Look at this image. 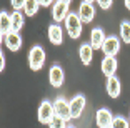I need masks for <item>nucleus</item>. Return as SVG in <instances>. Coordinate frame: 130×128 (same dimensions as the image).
Listing matches in <instances>:
<instances>
[{
    "label": "nucleus",
    "mask_w": 130,
    "mask_h": 128,
    "mask_svg": "<svg viewBox=\"0 0 130 128\" xmlns=\"http://www.w3.org/2000/svg\"><path fill=\"white\" fill-rule=\"evenodd\" d=\"M62 2H69V4H70V2H72V0H62Z\"/></svg>",
    "instance_id": "c85d7f7f"
},
{
    "label": "nucleus",
    "mask_w": 130,
    "mask_h": 128,
    "mask_svg": "<svg viewBox=\"0 0 130 128\" xmlns=\"http://www.w3.org/2000/svg\"><path fill=\"white\" fill-rule=\"evenodd\" d=\"M84 2H88V4H93V2H97V0H84Z\"/></svg>",
    "instance_id": "cd10ccee"
},
{
    "label": "nucleus",
    "mask_w": 130,
    "mask_h": 128,
    "mask_svg": "<svg viewBox=\"0 0 130 128\" xmlns=\"http://www.w3.org/2000/svg\"><path fill=\"white\" fill-rule=\"evenodd\" d=\"M78 57H80V62L84 65H90L93 58V47L90 43H82L78 48Z\"/></svg>",
    "instance_id": "f3484780"
},
{
    "label": "nucleus",
    "mask_w": 130,
    "mask_h": 128,
    "mask_svg": "<svg viewBox=\"0 0 130 128\" xmlns=\"http://www.w3.org/2000/svg\"><path fill=\"white\" fill-rule=\"evenodd\" d=\"M0 60H2V65H0V70L4 72V70H5V55H4V53H0Z\"/></svg>",
    "instance_id": "a878e982"
},
{
    "label": "nucleus",
    "mask_w": 130,
    "mask_h": 128,
    "mask_svg": "<svg viewBox=\"0 0 130 128\" xmlns=\"http://www.w3.org/2000/svg\"><path fill=\"white\" fill-rule=\"evenodd\" d=\"M120 40L123 42V43H130V22L128 20H123L122 23H120Z\"/></svg>",
    "instance_id": "aec40b11"
},
{
    "label": "nucleus",
    "mask_w": 130,
    "mask_h": 128,
    "mask_svg": "<svg viewBox=\"0 0 130 128\" xmlns=\"http://www.w3.org/2000/svg\"><path fill=\"white\" fill-rule=\"evenodd\" d=\"M107 128H112V125H110V126H107Z\"/></svg>",
    "instance_id": "7c9ffc66"
},
{
    "label": "nucleus",
    "mask_w": 130,
    "mask_h": 128,
    "mask_svg": "<svg viewBox=\"0 0 130 128\" xmlns=\"http://www.w3.org/2000/svg\"><path fill=\"white\" fill-rule=\"evenodd\" d=\"M65 28H67V32H69L70 38H78L82 35V20L80 17H78V13H73V12H70L69 17L65 19Z\"/></svg>",
    "instance_id": "f03ea898"
},
{
    "label": "nucleus",
    "mask_w": 130,
    "mask_h": 128,
    "mask_svg": "<svg viewBox=\"0 0 130 128\" xmlns=\"http://www.w3.org/2000/svg\"><path fill=\"white\" fill-rule=\"evenodd\" d=\"M105 88H107V93H108V97H110V98H119L120 97V90H122V87H120V80L117 78L115 75L107 77Z\"/></svg>",
    "instance_id": "9b49d317"
},
{
    "label": "nucleus",
    "mask_w": 130,
    "mask_h": 128,
    "mask_svg": "<svg viewBox=\"0 0 130 128\" xmlns=\"http://www.w3.org/2000/svg\"><path fill=\"white\" fill-rule=\"evenodd\" d=\"M85 103H87V100H85L84 95H75V97L70 100V115H72V118H80L82 112L85 110Z\"/></svg>",
    "instance_id": "6e6552de"
},
{
    "label": "nucleus",
    "mask_w": 130,
    "mask_h": 128,
    "mask_svg": "<svg viewBox=\"0 0 130 128\" xmlns=\"http://www.w3.org/2000/svg\"><path fill=\"white\" fill-rule=\"evenodd\" d=\"M4 42H5V45H7V48H10L12 52H17L22 47V37L19 35V32H10L4 38Z\"/></svg>",
    "instance_id": "dca6fc26"
},
{
    "label": "nucleus",
    "mask_w": 130,
    "mask_h": 128,
    "mask_svg": "<svg viewBox=\"0 0 130 128\" xmlns=\"http://www.w3.org/2000/svg\"><path fill=\"white\" fill-rule=\"evenodd\" d=\"M125 7H127V8L130 10V0H125Z\"/></svg>",
    "instance_id": "bb28decb"
},
{
    "label": "nucleus",
    "mask_w": 130,
    "mask_h": 128,
    "mask_svg": "<svg viewBox=\"0 0 130 128\" xmlns=\"http://www.w3.org/2000/svg\"><path fill=\"white\" fill-rule=\"evenodd\" d=\"M48 126H50V128H67L69 125H67V121H65L63 118H60V117H57V115H55L54 120L50 121Z\"/></svg>",
    "instance_id": "4be33fe9"
},
{
    "label": "nucleus",
    "mask_w": 130,
    "mask_h": 128,
    "mask_svg": "<svg viewBox=\"0 0 130 128\" xmlns=\"http://www.w3.org/2000/svg\"><path fill=\"white\" fill-rule=\"evenodd\" d=\"M10 32H12V17H10V13L2 10V13H0V35H2V40Z\"/></svg>",
    "instance_id": "2eb2a0df"
},
{
    "label": "nucleus",
    "mask_w": 130,
    "mask_h": 128,
    "mask_svg": "<svg viewBox=\"0 0 130 128\" xmlns=\"http://www.w3.org/2000/svg\"><path fill=\"white\" fill-rule=\"evenodd\" d=\"M105 38H107L105 32H103L100 27H95V28L90 32V45L93 47V50L102 48V45H103V42H105Z\"/></svg>",
    "instance_id": "ddd939ff"
},
{
    "label": "nucleus",
    "mask_w": 130,
    "mask_h": 128,
    "mask_svg": "<svg viewBox=\"0 0 130 128\" xmlns=\"http://www.w3.org/2000/svg\"><path fill=\"white\" fill-rule=\"evenodd\" d=\"M117 67H119V63H117V58H115V57H105L102 60L100 70H102V73L105 77H112L117 72Z\"/></svg>",
    "instance_id": "4468645a"
},
{
    "label": "nucleus",
    "mask_w": 130,
    "mask_h": 128,
    "mask_svg": "<svg viewBox=\"0 0 130 128\" xmlns=\"http://www.w3.org/2000/svg\"><path fill=\"white\" fill-rule=\"evenodd\" d=\"M43 63H45V50L40 45L32 47L30 52H28V65H30V68L34 72H38V70H42Z\"/></svg>",
    "instance_id": "f257e3e1"
},
{
    "label": "nucleus",
    "mask_w": 130,
    "mask_h": 128,
    "mask_svg": "<svg viewBox=\"0 0 130 128\" xmlns=\"http://www.w3.org/2000/svg\"><path fill=\"white\" fill-rule=\"evenodd\" d=\"M12 17V32H20L23 27V22H25V17L20 10H15L13 13H10Z\"/></svg>",
    "instance_id": "a211bd4d"
},
{
    "label": "nucleus",
    "mask_w": 130,
    "mask_h": 128,
    "mask_svg": "<svg viewBox=\"0 0 130 128\" xmlns=\"http://www.w3.org/2000/svg\"><path fill=\"white\" fill-rule=\"evenodd\" d=\"M102 52L105 57H117L120 52V38L117 35H108L102 45Z\"/></svg>",
    "instance_id": "39448f33"
},
{
    "label": "nucleus",
    "mask_w": 130,
    "mask_h": 128,
    "mask_svg": "<svg viewBox=\"0 0 130 128\" xmlns=\"http://www.w3.org/2000/svg\"><path fill=\"white\" fill-rule=\"evenodd\" d=\"M78 17H80L82 22L90 23L95 17V7L93 4H88V2H82L80 7H78Z\"/></svg>",
    "instance_id": "1a4fd4ad"
},
{
    "label": "nucleus",
    "mask_w": 130,
    "mask_h": 128,
    "mask_svg": "<svg viewBox=\"0 0 130 128\" xmlns=\"http://www.w3.org/2000/svg\"><path fill=\"white\" fill-rule=\"evenodd\" d=\"M112 128H130V121L123 117H113Z\"/></svg>",
    "instance_id": "412c9836"
},
{
    "label": "nucleus",
    "mask_w": 130,
    "mask_h": 128,
    "mask_svg": "<svg viewBox=\"0 0 130 128\" xmlns=\"http://www.w3.org/2000/svg\"><path fill=\"white\" fill-rule=\"evenodd\" d=\"M37 117H38V121L42 125H50V121L54 120V117H55L54 103L48 102V100H43L37 110Z\"/></svg>",
    "instance_id": "7ed1b4c3"
},
{
    "label": "nucleus",
    "mask_w": 130,
    "mask_h": 128,
    "mask_svg": "<svg viewBox=\"0 0 130 128\" xmlns=\"http://www.w3.org/2000/svg\"><path fill=\"white\" fill-rule=\"evenodd\" d=\"M38 8H40L38 0H27V2H25V7H23V13L27 17H34L38 12Z\"/></svg>",
    "instance_id": "6ab92c4d"
},
{
    "label": "nucleus",
    "mask_w": 130,
    "mask_h": 128,
    "mask_svg": "<svg viewBox=\"0 0 130 128\" xmlns=\"http://www.w3.org/2000/svg\"><path fill=\"white\" fill-rule=\"evenodd\" d=\"M57 0H38V4L40 7H50V5H54Z\"/></svg>",
    "instance_id": "393cba45"
},
{
    "label": "nucleus",
    "mask_w": 130,
    "mask_h": 128,
    "mask_svg": "<svg viewBox=\"0 0 130 128\" xmlns=\"http://www.w3.org/2000/svg\"><path fill=\"white\" fill-rule=\"evenodd\" d=\"M112 2H113V0H97L99 7L103 8V10H108V8L112 7Z\"/></svg>",
    "instance_id": "b1692460"
},
{
    "label": "nucleus",
    "mask_w": 130,
    "mask_h": 128,
    "mask_svg": "<svg viewBox=\"0 0 130 128\" xmlns=\"http://www.w3.org/2000/svg\"><path fill=\"white\" fill-rule=\"evenodd\" d=\"M128 121H130V115H128Z\"/></svg>",
    "instance_id": "2f4dec72"
},
{
    "label": "nucleus",
    "mask_w": 130,
    "mask_h": 128,
    "mask_svg": "<svg viewBox=\"0 0 130 128\" xmlns=\"http://www.w3.org/2000/svg\"><path fill=\"white\" fill-rule=\"evenodd\" d=\"M95 121H97L99 128H107L113 121V115H112V112L108 108H100L95 115Z\"/></svg>",
    "instance_id": "9d476101"
},
{
    "label": "nucleus",
    "mask_w": 130,
    "mask_h": 128,
    "mask_svg": "<svg viewBox=\"0 0 130 128\" xmlns=\"http://www.w3.org/2000/svg\"><path fill=\"white\" fill-rule=\"evenodd\" d=\"M48 82L54 88H60L65 82V73L60 65H52L48 72Z\"/></svg>",
    "instance_id": "0eeeda50"
},
{
    "label": "nucleus",
    "mask_w": 130,
    "mask_h": 128,
    "mask_svg": "<svg viewBox=\"0 0 130 128\" xmlns=\"http://www.w3.org/2000/svg\"><path fill=\"white\" fill-rule=\"evenodd\" d=\"M48 40L54 45H62L63 42V30L58 23H50L48 25Z\"/></svg>",
    "instance_id": "f8f14e48"
},
{
    "label": "nucleus",
    "mask_w": 130,
    "mask_h": 128,
    "mask_svg": "<svg viewBox=\"0 0 130 128\" xmlns=\"http://www.w3.org/2000/svg\"><path fill=\"white\" fill-rule=\"evenodd\" d=\"M54 108H55V115L60 118H63L65 121L72 120V115H70V102H67L63 97H58L54 102Z\"/></svg>",
    "instance_id": "423d86ee"
},
{
    "label": "nucleus",
    "mask_w": 130,
    "mask_h": 128,
    "mask_svg": "<svg viewBox=\"0 0 130 128\" xmlns=\"http://www.w3.org/2000/svg\"><path fill=\"white\" fill-rule=\"evenodd\" d=\"M25 2H27V0H10L12 7L15 8V10H23V7H25Z\"/></svg>",
    "instance_id": "5701e85b"
},
{
    "label": "nucleus",
    "mask_w": 130,
    "mask_h": 128,
    "mask_svg": "<svg viewBox=\"0 0 130 128\" xmlns=\"http://www.w3.org/2000/svg\"><path fill=\"white\" fill-rule=\"evenodd\" d=\"M69 2H62V0H57L54 5H52V19L54 22L60 23V22H65V19L69 17L70 10H69Z\"/></svg>",
    "instance_id": "20e7f679"
},
{
    "label": "nucleus",
    "mask_w": 130,
    "mask_h": 128,
    "mask_svg": "<svg viewBox=\"0 0 130 128\" xmlns=\"http://www.w3.org/2000/svg\"><path fill=\"white\" fill-rule=\"evenodd\" d=\"M67 128H75V126H72V125H69V126H67Z\"/></svg>",
    "instance_id": "c756f323"
}]
</instances>
